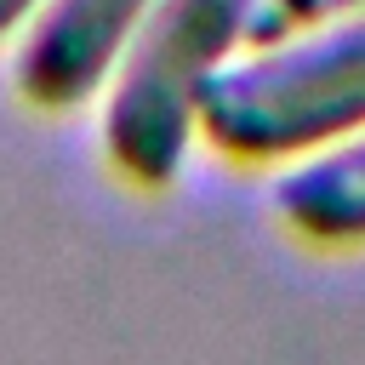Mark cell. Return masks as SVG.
Segmentation results:
<instances>
[{
  "label": "cell",
  "mask_w": 365,
  "mask_h": 365,
  "mask_svg": "<svg viewBox=\"0 0 365 365\" xmlns=\"http://www.w3.org/2000/svg\"><path fill=\"white\" fill-rule=\"evenodd\" d=\"M40 11V0H0V40L6 34H23V23Z\"/></svg>",
  "instance_id": "cell-6"
},
{
  "label": "cell",
  "mask_w": 365,
  "mask_h": 365,
  "mask_svg": "<svg viewBox=\"0 0 365 365\" xmlns=\"http://www.w3.org/2000/svg\"><path fill=\"white\" fill-rule=\"evenodd\" d=\"M365 125V11L234 51L200 103V137L228 160H297Z\"/></svg>",
  "instance_id": "cell-1"
},
{
  "label": "cell",
  "mask_w": 365,
  "mask_h": 365,
  "mask_svg": "<svg viewBox=\"0 0 365 365\" xmlns=\"http://www.w3.org/2000/svg\"><path fill=\"white\" fill-rule=\"evenodd\" d=\"M251 0H154L103 80V154L137 188H171L217 68L245 51Z\"/></svg>",
  "instance_id": "cell-2"
},
{
  "label": "cell",
  "mask_w": 365,
  "mask_h": 365,
  "mask_svg": "<svg viewBox=\"0 0 365 365\" xmlns=\"http://www.w3.org/2000/svg\"><path fill=\"white\" fill-rule=\"evenodd\" d=\"M274 211L291 234L319 245H359L365 240V125L297 154L274 177Z\"/></svg>",
  "instance_id": "cell-4"
},
{
  "label": "cell",
  "mask_w": 365,
  "mask_h": 365,
  "mask_svg": "<svg viewBox=\"0 0 365 365\" xmlns=\"http://www.w3.org/2000/svg\"><path fill=\"white\" fill-rule=\"evenodd\" d=\"M148 6L154 0H40L11 57L17 97L46 114L80 108L91 91H103Z\"/></svg>",
  "instance_id": "cell-3"
},
{
  "label": "cell",
  "mask_w": 365,
  "mask_h": 365,
  "mask_svg": "<svg viewBox=\"0 0 365 365\" xmlns=\"http://www.w3.org/2000/svg\"><path fill=\"white\" fill-rule=\"evenodd\" d=\"M354 11H365V0H251L245 46H268V40H285V34H302V29L354 17Z\"/></svg>",
  "instance_id": "cell-5"
}]
</instances>
